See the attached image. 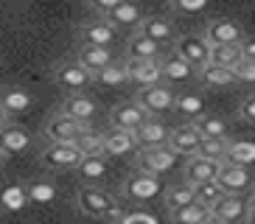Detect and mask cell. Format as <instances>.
<instances>
[{
  "label": "cell",
  "mask_w": 255,
  "mask_h": 224,
  "mask_svg": "<svg viewBox=\"0 0 255 224\" xmlns=\"http://www.w3.org/2000/svg\"><path fill=\"white\" fill-rule=\"evenodd\" d=\"M174 93L168 84H154V87H140L135 96V104L140 107L149 118H157V115H165V112L174 110Z\"/></svg>",
  "instance_id": "obj_1"
},
{
  "label": "cell",
  "mask_w": 255,
  "mask_h": 224,
  "mask_svg": "<svg viewBox=\"0 0 255 224\" xmlns=\"http://www.w3.org/2000/svg\"><path fill=\"white\" fill-rule=\"evenodd\" d=\"M177 56H180L185 65H191L194 70H202L205 65H210V45L202 34H185V37L174 39L171 48Z\"/></svg>",
  "instance_id": "obj_2"
},
{
  "label": "cell",
  "mask_w": 255,
  "mask_h": 224,
  "mask_svg": "<svg viewBox=\"0 0 255 224\" xmlns=\"http://www.w3.org/2000/svg\"><path fill=\"white\" fill-rule=\"evenodd\" d=\"M82 160L84 154L70 143H48L45 149L39 151V163L51 171H73Z\"/></svg>",
  "instance_id": "obj_3"
},
{
  "label": "cell",
  "mask_w": 255,
  "mask_h": 224,
  "mask_svg": "<svg viewBox=\"0 0 255 224\" xmlns=\"http://www.w3.org/2000/svg\"><path fill=\"white\" fill-rule=\"evenodd\" d=\"M87 129H90V123H79V120L56 112V115L45 123L42 137H45L48 143H70V146H73V143L79 140V134H84Z\"/></svg>",
  "instance_id": "obj_4"
},
{
  "label": "cell",
  "mask_w": 255,
  "mask_h": 224,
  "mask_svg": "<svg viewBox=\"0 0 255 224\" xmlns=\"http://www.w3.org/2000/svg\"><path fill=\"white\" fill-rule=\"evenodd\" d=\"M76 205H79V210L87 213V216L104 219L107 213L113 210V205H118V202L107 194V191H101L98 185H82L76 191Z\"/></svg>",
  "instance_id": "obj_5"
},
{
  "label": "cell",
  "mask_w": 255,
  "mask_h": 224,
  "mask_svg": "<svg viewBox=\"0 0 255 224\" xmlns=\"http://www.w3.org/2000/svg\"><path fill=\"white\" fill-rule=\"evenodd\" d=\"M180 163V154H174L168 146H157V149H140L137 151V171L163 177Z\"/></svg>",
  "instance_id": "obj_6"
},
{
  "label": "cell",
  "mask_w": 255,
  "mask_h": 224,
  "mask_svg": "<svg viewBox=\"0 0 255 224\" xmlns=\"http://www.w3.org/2000/svg\"><path fill=\"white\" fill-rule=\"evenodd\" d=\"M160 191H163V185H160V177H154V174H146V171L129 174L127 182L121 185V194H124V199H132V202H149V199H154Z\"/></svg>",
  "instance_id": "obj_7"
},
{
  "label": "cell",
  "mask_w": 255,
  "mask_h": 224,
  "mask_svg": "<svg viewBox=\"0 0 255 224\" xmlns=\"http://www.w3.org/2000/svg\"><path fill=\"white\" fill-rule=\"evenodd\" d=\"M216 185L222 188V194H233V196H244L253 191V174L250 168L244 165H230V163H222L219 168V177H216Z\"/></svg>",
  "instance_id": "obj_8"
},
{
  "label": "cell",
  "mask_w": 255,
  "mask_h": 224,
  "mask_svg": "<svg viewBox=\"0 0 255 224\" xmlns=\"http://www.w3.org/2000/svg\"><path fill=\"white\" fill-rule=\"evenodd\" d=\"M202 37L208 39V45H241L244 42V28H241L236 20H227V17H216L205 25Z\"/></svg>",
  "instance_id": "obj_9"
},
{
  "label": "cell",
  "mask_w": 255,
  "mask_h": 224,
  "mask_svg": "<svg viewBox=\"0 0 255 224\" xmlns=\"http://www.w3.org/2000/svg\"><path fill=\"white\" fill-rule=\"evenodd\" d=\"M53 82L59 84V87L70 90V93H79V90L93 84V73L84 70L76 59H68V62H59V65L53 67Z\"/></svg>",
  "instance_id": "obj_10"
},
{
  "label": "cell",
  "mask_w": 255,
  "mask_h": 224,
  "mask_svg": "<svg viewBox=\"0 0 255 224\" xmlns=\"http://www.w3.org/2000/svg\"><path fill=\"white\" fill-rule=\"evenodd\" d=\"M129 82L137 87H154L163 84V70H160V59H124Z\"/></svg>",
  "instance_id": "obj_11"
},
{
  "label": "cell",
  "mask_w": 255,
  "mask_h": 224,
  "mask_svg": "<svg viewBox=\"0 0 255 224\" xmlns=\"http://www.w3.org/2000/svg\"><path fill=\"white\" fill-rule=\"evenodd\" d=\"M79 42L82 45H96V48H110L118 42V28H113L104 17L79 25Z\"/></svg>",
  "instance_id": "obj_12"
},
{
  "label": "cell",
  "mask_w": 255,
  "mask_h": 224,
  "mask_svg": "<svg viewBox=\"0 0 255 224\" xmlns=\"http://www.w3.org/2000/svg\"><path fill=\"white\" fill-rule=\"evenodd\" d=\"M168 149L174 151V154L180 157H196L199 154V146H202V134L194 129V123H182V126L171 129V134H168V143H165Z\"/></svg>",
  "instance_id": "obj_13"
},
{
  "label": "cell",
  "mask_w": 255,
  "mask_h": 224,
  "mask_svg": "<svg viewBox=\"0 0 255 224\" xmlns=\"http://www.w3.org/2000/svg\"><path fill=\"white\" fill-rule=\"evenodd\" d=\"M247 213H250V199L247 196H233V194H225L213 208H210V216L222 219V222H227V224L247 222Z\"/></svg>",
  "instance_id": "obj_14"
},
{
  "label": "cell",
  "mask_w": 255,
  "mask_h": 224,
  "mask_svg": "<svg viewBox=\"0 0 255 224\" xmlns=\"http://www.w3.org/2000/svg\"><path fill=\"white\" fill-rule=\"evenodd\" d=\"M132 134H135L137 151H140V149H157V146H165V143H168L171 129L165 126L160 118H146Z\"/></svg>",
  "instance_id": "obj_15"
},
{
  "label": "cell",
  "mask_w": 255,
  "mask_h": 224,
  "mask_svg": "<svg viewBox=\"0 0 255 224\" xmlns=\"http://www.w3.org/2000/svg\"><path fill=\"white\" fill-rule=\"evenodd\" d=\"M149 118L135 101H124L110 110V129H121V132H135L143 120Z\"/></svg>",
  "instance_id": "obj_16"
},
{
  "label": "cell",
  "mask_w": 255,
  "mask_h": 224,
  "mask_svg": "<svg viewBox=\"0 0 255 224\" xmlns=\"http://www.w3.org/2000/svg\"><path fill=\"white\" fill-rule=\"evenodd\" d=\"M219 168H222V163H213V160H205V157H188L185 165H182V179L188 185L213 182L219 177Z\"/></svg>",
  "instance_id": "obj_17"
},
{
  "label": "cell",
  "mask_w": 255,
  "mask_h": 224,
  "mask_svg": "<svg viewBox=\"0 0 255 224\" xmlns=\"http://www.w3.org/2000/svg\"><path fill=\"white\" fill-rule=\"evenodd\" d=\"M59 112L68 115V118H73V120H79V123H90L98 115V104L90 96H84V93H70V96L65 98V104H62Z\"/></svg>",
  "instance_id": "obj_18"
},
{
  "label": "cell",
  "mask_w": 255,
  "mask_h": 224,
  "mask_svg": "<svg viewBox=\"0 0 255 224\" xmlns=\"http://www.w3.org/2000/svg\"><path fill=\"white\" fill-rule=\"evenodd\" d=\"M137 34H143L146 39H151V42H157L160 48L163 45H171L174 39H177V34H174V25L168 20H163V17H143L140 25H137Z\"/></svg>",
  "instance_id": "obj_19"
},
{
  "label": "cell",
  "mask_w": 255,
  "mask_h": 224,
  "mask_svg": "<svg viewBox=\"0 0 255 224\" xmlns=\"http://www.w3.org/2000/svg\"><path fill=\"white\" fill-rule=\"evenodd\" d=\"M76 62L84 67V70H90L93 76L98 70H104L107 65H113L115 56L110 48H96V45H79V51H76Z\"/></svg>",
  "instance_id": "obj_20"
},
{
  "label": "cell",
  "mask_w": 255,
  "mask_h": 224,
  "mask_svg": "<svg viewBox=\"0 0 255 224\" xmlns=\"http://www.w3.org/2000/svg\"><path fill=\"white\" fill-rule=\"evenodd\" d=\"M160 70H163V82L168 84V87H171V84H182V82H188L191 76H196L194 67L185 65L174 51H168L165 56H160Z\"/></svg>",
  "instance_id": "obj_21"
},
{
  "label": "cell",
  "mask_w": 255,
  "mask_h": 224,
  "mask_svg": "<svg viewBox=\"0 0 255 224\" xmlns=\"http://www.w3.org/2000/svg\"><path fill=\"white\" fill-rule=\"evenodd\" d=\"M28 146H31V134L25 132L23 126L8 123V126L0 129V151H3L6 157L23 154V151H28Z\"/></svg>",
  "instance_id": "obj_22"
},
{
  "label": "cell",
  "mask_w": 255,
  "mask_h": 224,
  "mask_svg": "<svg viewBox=\"0 0 255 224\" xmlns=\"http://www.w3.org/2000/svg\"><path fill=\"white\" fill-rule=\"evenodd\" d=\"M0 110L11 115H23L31 110V93L25 87H3L0 90Z\"/></svg>",
  "instance_id": "obj_23"
},
{
  "label": "cell",
  "mask_w": 255,
  "mask_h": 224,
  "mask_svg": "<svg viewBox=\"0 0 255 224\" xmlns=\"http://www.w3.org/2000/svg\"><path fill=\"white\" fill-rule=\"evenodd\" d=\"M113 28H137L140 25V20H143V11H140V6L137 3H132V0H124L121 6H115L110 14L104 17Z\"/></svg>",
  "instance_id": "obj_24"
},
{
  "label": "cell",
  "mask_w": 255,
  "mask_h": 224,
  "mask_svg": "<svg viewBox=\"0 0 255 224\" xmlns=\"http://www.w3.org/2000/svg\"><path fill=\"white\" fill-rule=\"evenodd\" d=\"M132 151H137L132 132H121V129L104 132V157H124V154H132Z\"/></svg>",
  "instance_id": "obj_25"
},
{
  "label": "cell",
  "mask_w": 255,
  "mask_h": 224,
  "mask_svg": "<svg viewBox=\"0 0 255 224\" xmlns=\"http://www.w3.org/2000/svg\"><path fill=\"white\" fill-rule=\"evenodd\" d=\"M76 174H79V179H82V185H98L101 179L107 177V171H110V165H107V157H84L82 163L73 168Z\"/></svg>",
  "instance_id": "obj_26"
},
{
  "label": "cell",
  "mask_w": 255,
  "mask_h": 224,
  "mask_svg": "<svg viewBox=\"0 0 255 224\" xmlns=\"http://www.w3.org/2000/svg\"><path fill=\"white\" fill-rule=\"evenodd\" d=\"M163 56V48L157 42L146 39L143 34H132L127 42V59H160Z\"/></svg>",
  "instance_id": "obj_27"
},
{
  "label": "cell",
  "mask_w": 255,
  "mask_h": 224,
  "mask_svg": "<svg viewBox=\"0 0 255 224\" xmlns=\"http://www.w3.org/2000/svg\"><path fill=\"white\" fill-rule=\"evenodd\" d=\"M25 205H28L25 185H20V182H8V185L0 188V210H8V213H20Z\"/></svg>",
  "instance_id": "obj_28"
},
{
  "label": "cell",
  "mask_w": 255,
  "mask_h": 224,
  "mask_svg": "<svg viewBox=\"0 0 255 224\" xmlns=\"http://www.w3.org/2000/svg\"><path fill=\"white\" fill-rule=\"evenodd\" d=\"M196 79H199L205 87H210V90H222V87L236 84L233 70H227V67H216V65H205L202 70H196Z\"/></svg>",
  "instance_id": "obj_29"
},
{
  "label": "cell",
  "mask_w": 255,
  "mask_h": 224,
  "mask_svg": "<svg viewBox=\"0 0 255 224\" xmlns=\"http://www.w3.org/2000/svg\"><path fill=\"white\" fill-rule=\"evenodd\" d=\"M174 112H180L185 118L196 120L199 115H205V98L199 96V93H191V90L177 93V98H174Z\"/></svg>",
  "instance_id": "obj_30"
},
{
  "label": "cell",
  "mask_w": 255,
  "mask_h": 224,
  "mask_svg": "<svg viewBox=\"0 0 255 224\" xmlns=\"http://www.w3.org/2000/svg\"><path fill=\"white\" fill-rule=\"evenodd\" d=\"M163 202H165V208H168V210L185 208V205L196 202V199H194V185H188L185 179H182V182H174V185H168V188H165Z\"/></svg>",
  "instance_id": "obj_31"
},
{
  "label": "cell",
  "mask_w": 255,
  "mask_h": 224,
  "mask_svg": "<svg viewBox=\"0 0 255 224\" xmlns=\"http://www.w3.org/2000/svg\"><path fill=\"white\" fill-rule=\"evenodd\" d=\"M210 216V210L199 202H191L185 208H177V210H168V219L171 224H202L205 219Z\"/></svg>",
  "instance_id": "obj_32"
},
{
  "label": "cell",
  "mask_w": 255,
  "mask_h": 224,
  "mask_svg": "<svg viewBox=\"0 0 255 224\" xmlns=\"http://www.w3.org/2000/svg\"><path fill=\"white\" fill-rule=\"evenodd\" d=\"M225 163H230V165H244V168H250V165L255 163V143H250V140H230Z\"/></svg>",
  "instance_id": "obj_33"
},
{
  "label": "cell",
  "mask_w": 255,
  "mask_h": 224,
  "mask_svg": "<svg viewBox=\"0 0 255 224\" xmlns=\"http://www.w3.org/2000/svg\"><path fill=\"white\" fill-rule=\"evenodd\" d=\"M194 123V129L202 137H227V120L225 118H219V115H210V112H205V115H199L196 120H191Z\"/></svg>",
  "instance_id": "obj_34"
},
{
  "label": "cell",
  "mask_w": 255,
  "mask_h": 224,
  "mask_svg": "<svg viewBox=\"0 0 255 224\" xmlns=\"http://www.w3.org/2000/svg\"><path fill=\"white\" fill-rule=\"evenodd\" d=\"M239 62H241L239 45H210V65L233 70V67L239 65Z\"/></svg>",
  "instance_id": "obj_35"
},
{
  "label": "cell",
  "mask_w": 255,
  "mask_h": 224,
  "mask_svg": "<svg viewBox=\"0 0 255 224\" xmlns=\"http://www.w3.org/2000/svg\"><path fill=\"white\" fill-rule=\"evenodd\" d=\"M227 146H230L227 137H202V146H199L196 157H205V160H213V163H225Z\"/></svg>",
  "instance_id": "obj_36"
},
{
  "label": "cell",
  "mask_w": 255,
  "mask_h": 224,
  "mask_svg": "<svg viewBox=\"0 0 255 224\" xmlns=\"http://www.w3.org/2000/svg\"><path fill=\"white\" fill-rule=\"evenodd\" d=\"M25 194H28V202H34V205H48V202L56 199V185L48 179H34L25 185Z\"/></svg>",
  "instance_id": "obj_37"
},
{
  "label": "cell",
  "mask_w": 255,
  "mask_h": 224,
  "mask_svg": "<svg viewBox=\"0 0 255 224\" xmlns=\"http://www.w3.org/2000/svg\"><path fill=\"white\" fill-rule=\"evenodd\" d=\"M93 82L104 84V87H121L124 82H129V76H127L124 62H113V65H107L104 70H98V73L93 76Z\"/></svg>",
  "instance_id": "obj_38"
},
{
  "label": "cell",
  "mask_w": 255,
  "mask_h": 224,
  "mask_svg": "<svg viewBox=\"0 0 255 224\" xmlns=\"http://www.w3.org/2000/svg\"><path fill=\"white\" fill-rule=\"evenodd\" d=\"M73 146L82 151L84 157H101V154H104V134L87 129L84 134H79V140H76Z\"/></svg>",
  "instance_id": "obj_39"
},
{
  "label": "cell",
  "mask_w": 255,
  "mask_h": 224,
  "mask_svg": "<svg viewBox=\"0 0 255 224\" xmlns=\"http://www.w3.org/2000/svg\"><path fill=\"white\" fill-rule=\"evenodd\" d=\"M222 188L216 185V179H213V182H202V185H194V199L199 202V205H205V208H213V205H216L219 199H222Z\"/></svg>",
  "instance_id": "obj_40"
},
{
  "label": "cell",
  "mask_w": 255,
  "mask_h": 224,
  "mask_svg": "<svg viewBox=\"0 0 255 224\" xmlns=\"http://www.w3.org/2000/svg\"><path fill=\"white\" fill-rule=\"evenodd\" d=\"M168 3L177 14H199L208 6V0H168Z\"/></svg>",
  "instance_id": "obj_41"
},
{
  "label": "cell",
  "mask_w": 255,
  "mask_h": 224,
  "mask_svg": "<svg viewBox=\"0 0 255 224\" xmlns=\"http://www.w3.org/2000/svg\"><path fill=\"white\" fill-rule=\"evenodd\" d=\"M233 76H236V82H244V84H255V62H247V59H241L239 65L233 67Z\"/></svg>",
  "instance_id": "obj_42"
},
{
  "label": "cell",
  "mask_w": 255,
  "mask_h": 224,
  "mask_svg": "<svg viewBox=\"0 0 255 224\" xmlns=\"http://www.w3.org/2000/svg\"><path fill=\"white\" fill-rule=\"evenodd\" d=\"M121 3H124V0H87V6H90L98 17H107L115 6H121Z\"/></svg>",
  "instance_id": "obj_43"
},
{
  "label": "cell",
  "mask_w": 255,
  "mask_h": 224,
  "mask_svg": "<svg viewBox=\"0 0 255 224\" xmlns=\"http://www.w3.org/2000/svg\"><path fill=\"white\" fill-rule=\"evenodd\" d=\"M239 118L244 123H255V96H247L239 107Z\"/></svg>",
  "instance_id": "obj_44"
},
{
  "label": "cell",
  "mask_w": 255,
  "mask_h": 224,
  "mask_svg": "<svg viewBox=\"0 0 255 224\" xmlns=\"http://www.w3.org/2000/svg\"><path fill=\"white\" fill-rule=\"evenodd\" d=\"M239 51H241V59L255 62V37H244V42L239 45Z\"/></svg>",
  "instance_id": "obj_45"
},
{
  "label": "cell",
  "mask_w": 255,
  "mask_h": 224,
  "mask_svg": "<svg viewBox=\"0 0 255 224\" xmlns=\"http://www.w3.org/2000/svg\"><path fill=\"white\" fill-rule=\"evenodd\" d=\"M8 123H11V118H8V115H6L3 110H0V129H3V126H8Z\"/></svg>",
  "instance_id": "obj_46"
},
{
  "label": "cell",
  "mask_w": 255,
  "mask_h": 224,
  "mask_svg": "<svg viewBox=\"0 0 255 224\" xmlns=\"http://www.w3.org/2000/svg\"><path fill=\"white\" fill-rule=\"evenodd\" d=\"M247 222H250V224H255V205H253V202H250V213H247Z\"/></svg>",
  "instance_id": "obj_47"
},
{
  "label": "cell",
  "mask_w": 255,
  "mask_h": 224,
  "mask_svg": "<svg viewBox=\"0 0 255 224\" xmlns=\"http://www.w3.org/2000/svg\"><path fill=\"white\" fill-rule=\"evenodd\" d=\"M202 224H227V222H222V219H216V216H208Z\"/></svg>",
  "instance_id": "obj_48"
},
{
  "label": "cell",
  "mask_w": 255,
  "mask_h": 224,
  "mask_svg": "<svg viewBox=\"0 0 255 224\" xmlns=\"http://www.w3.org/2000/svg\"><path fill=\"white\" fill-rule=\"evenodd\" d=\"M6 160H8V157L3 154V151H0V171H3V168H6Z\"/></svg>",
  "instance_id": "obj_49"
},
{
  "label": "cell",
  "mask_w": 255,
  "mask_h": 224,
  "mask_svg": "<svg viewBox=\"0 0 255 224\" xmlns=\"http://www.w3.org/2000/svg\"><path fill=\"white\" fill-rule=\"evenodd\" d=\"M250 194H253V196H250V202L255 205V185H253V191H250Z\"/></svg>",
  "instance_id": "obj_50"
}]
</instances>
